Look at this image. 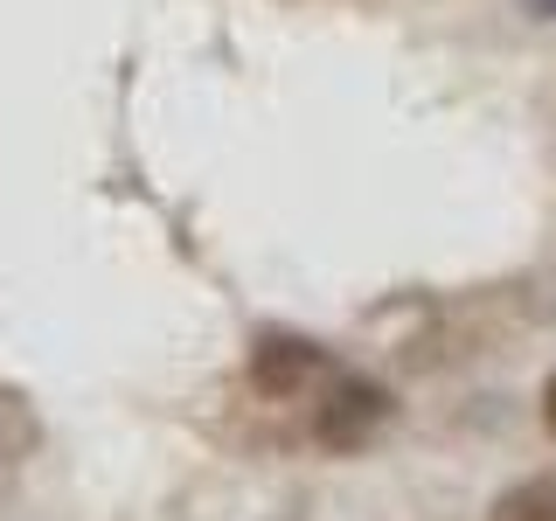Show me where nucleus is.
<instances>
[{
    "instance_id": "nucleus-1",
    "label": "nucleus",
    "mask_w": 556,
    "mask_h": 521,
    "mask_svg": "<svg viewBox=\"0 0 556 521\" xmlns=\"http://www.w3.org/2000/svg\"><path fill=\"white\" fill-rule=\"evenodd\" d=\"M390 424H396V390L362 369H334L313 396V445L327 459H362L369 445H382Z\"/></svg>"
},
{
    "instance_id": "nucleus-3",
    "label": "nucleus",
    "mask_w": 556,
    "mask_h": 521,
    "mask_svg": "<svg viewBox=\"0 0 556 521\" xmlns=\"http://www.w3.org/2000/svg\"><path fill=\"white\" fill-rule=\"evenodd\" d=\"M486 521H556V473H529L508 494H494Z\"/></svg>"
},
{
    "instance_id": "nucleus-4",
    "label": "nucleus",
    "mask_w": 556,
    "mask_h": 521,
    "mask_svg": "<svg viewBox=\"0 0 556 521\" xmlns=\"http://www.w3.org/2000/svg\"><path fill=\"white\" fill-rule=\"evenodd\" d=\"M543 431L556 439V369H549V382H543Z\"/></svg>"
},
{
    "instance_id": "nucleus-2",
    "label": "nucleus",
    "mask_w": 556,
    "mask_h": 521,
    "mask_svg": "<svg viewBox=\"0 0 556 521\" xmlns=\"http://www.w3.org/2000/svg\"><path fill=\"white\" fill-rule=\"evenodd\" d=\"M334 376V355H327L313 334H292V327H257L251 355H243V382L265 404H300V396H320V382Z\"/></svg>"
},
{
    "instance_id": "nucleus-5",
    "label": "nucleus",
    "mask_w": 556,
    "mask_h": 521,
    "mask_svg": "<svg viewBox=\"0 0 556 521\" xmlns=\"http://www.w3.org/2000/svg\"><path fill=\"white\" fill-rule=\"evenodd\" d=\"M521 14L529 22H556V0H521Z\"/></svg>"
}]
</instances>
